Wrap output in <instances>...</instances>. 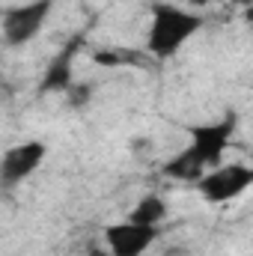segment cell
<instances>
[{"mask_svg":"<svg viewBox=\"0 0 253 256\" xmlns=\"http://www.w3.org/2000/svg\"><path fill=\"white\" fill-rule=\"evenodd\" d=\"M232 3H236V6H250L253 0H232Z\"/></svg>","mask_w":253,"mask_h":256,"instance_id":"10","label":"cell"},{"mask_svg":"<svg viewBox=\"0 0 253 256\" xmlns=\"http://www.w3.org/2000/svg\"><path fill=\"white\" fill-rule=\"evenodd\" d=\"M161 238V226H146L134 220H116L104 226V250L110 256H143Z\"/></svg>","mask_w":253,"mask_h":256,"instance_id":"5","label":"cell"},{"mask_svg":"<svg viewBox=\"0 0 253 256\" xmlns=\"http://www.w3.org/2000/svg\"><path fill=\"white\" fill-rule=\"evenodd\" d=\"M194 185L206 196V202H230L253 185V170L248 164H218L206 170Z\"/></svg>","mask_w":253,"mask_h":256,"instance_id":"4","label":"cell"},{"mask_svg":"<svg viewBox=\"0 0 253 256\" xmlns=\"http://www.w3.org/2000/svg\"><path fill=\"white\" fill-rule=\"evenodd\" d=\"M236 122H238L236 114H230L226 120H220L214 126H194L188 146L179 155H173L161 167V173L167 179H176V182H196L206 170L220 164V158L236 134Z\"/></svg>","mask_w":253,"mask_h":256,"instance_id":"1","label":"cell"},{"mask_svg":"<svg viewBox=\"0 0 253 256\" xmlns=\"http://www.w3.org/2000/svg\"><path fill=\"white\" fill-rule=\"evenodd\" d=\"M78 48H80V39H72L63 51L51 60L45 78H42V86H39L42 92H66V90L72 86V66H74Z\"/></svg>","mask_w":253,"mask_h":256,"instance_id":"7","label":"cell"},{"mask_svg":"<svg viewBox=\"0 0 253 256\" xmlns=\"http://www.w3.org/2000/svg\"><path fill=\"white\" fill-rule=\"evenodd\" d=\"M206 18L200 12L182 9L176 3H155L152 18H149V33H146V51L155 60H170L200 33Z\"/></svg>","mask_w":253,"mask_h":256,"instance_id":"2","label":"cell"},{"mask_svg":"<svg viewBox=\"0 0 253 256\" xmlns=\"http://www.w3.org/2000/svg\"><path fill=\"white\" fill-rule=\"evenodd\" d=\"M188 3L194 6V9H206V6H212L214 0H188Z\"/></svg>","mask_w":253,"mask_h":256,"instance_id":"9","label":"cell"},{"mask_svg":"<svg viewBox=\"0 0 253 256\" xmlns=\"http://www.w3.org/2000/svg\"><path fill=\"white\" fill-rule=\"evenodd\" d=\"M54 3L57 0H30L24 6H12L3 12V21H0V30H3V39L6 45L12 48H21L27 42H33L39 36V30L48 24L51 12H54Z\"/></svg>","mask_w":253,"mask_h":256,"instance_id":"3","label":"cell"},{"mask_svg":"<svg viewBox=\"0 0 253 256\" xmlns=\"http://www.w3.org/2000/svg\"><path fill=\"white\" fill-rule=\"evenodd\" d=\"M167 202L158 196V194H146L131 212H128V220H134V224H146V226H161L164 220H167Z\"/></svg>","mask_w":253,"mask_h":256,"instance_id":"8","label":"cell"},{"mask_svg":"<svg viewBox=\"0 0 253 256\" xmlns=\"http://www.w3.org/2000/svg\"><path fill=\"white\" fill-rule=\"evenodd\" d=\"M48 146L42 140H24L9 146L0 155V188H15L21 185L27 176H33V170L45 161Z\"/></svg>","mask_w":253,"mask_h":256,"instance_id":"6","label":"cell"}]
</instances>
